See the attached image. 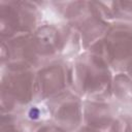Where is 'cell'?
Wrapping results in <instances>:
<instances>
[{
    "label": "cell",
    "instance_id": "2e32d148",
    "mask_svg": "<svg viewBox=\"0 0 132 132\" xmlns=\"http://www.w3.org/2000/svg\"><path fill=\"white\" fill-rule=\"evenodd\" d=\"M117 120H118V119H117ZM74 132H117V121H116L113 127H112L109 131H101V130H97V129L88 127V126H86V125L82 124V125H81L76 131H74Z\"/></svg>",
    "mask_w": 132,
    "mask_h": 132
},
{
    "label": "cell",
    "instance_id": "5b68a950",
    "mask_svg": "<svg viewBox=\"0 0 132 132\" xmlns=\"http://www.w3.org/2000/svg\"><path fill=\"white\" fill-rule=\"evenodd\" d=\"M66 23L78 32L84 51L98 44L112 24L107 20L101 1H78Z\"/></svg>",
    "mask_w": 132,
    "mask_h": 132
},
{
    "label": "cell",
    "instance_id": "8fae6325",
    "mask_svg": "<svg viewBox=\"0 0 132 132\" xmlns=\"http://www.w3.org/2000/svg\"><path fill=\"white\" fill-rule=\"evenodd\" d=\"M21 119L33 130L52 120L50 108L45 101H35L18 113Z\"/></svg>",
    "mask_w": 132,
    "mask_h": 132
},
{
    "label": "cell",
    "instance_id": "277c9868",
    "mask_svg": "<svg viewBox=\"0 0 132 132\" xmlns=\"http://www.w3.org/2000/svg\"><path fill=\"white\" fill-rule=\"evenodd\" d=\"M43 23L41 8L30 0L0 1V39L33 34Z\"/></svg>",
    "mask_w": 132,
    "mask_h": 132
},
{
    "label": "cell",
    "instance_id": "7a4b0ae2",
    "mask_svg": "<svg viewBox=\"0 0 132 132\" xmlns=\"http://www.w3.org/2000/svg\"><path fill=\"white\" fill-rule=\"evenodd\" d=\"M32 37L43 64L57 59L73 61L84 52L78 32L64 22H43Z\"/></svg>",
    "mask_w": 132,
    "mask_h": 132
},
{
    "label": "cell",
    "instance_id": "e0dca14e",
    "mask_svg": "<svg viewBox=\"0 0 132 132\" xmlns=\"http://www.w3.org/2000/svg\"><path fill=\"white\" fill-rule=\"evenodd\" d=\"M126 72L132 77V61H131V63H130V65L128 66V68H127V70H126Z\"/></svg>",
    "mask_w": 132,
    "mask_h": 132
},
{
    "label": "cell",
    "instance_id": "6da1fadb",
    "mask_svg": "<svg viewBox=\"0 0 132 132\" xmlns=\"http://www.w3.org/2000/svg\"><path fill=\"white\" fill-rule=\"evenodd\" d=\"M72 91L84 101L111 100L114 72L99 55L84 51L71 61Z\"/></svg>",
    "mask_w": 132,
    "mask_h": 132
},
{
    "label": "cell",
    "instance_id": "9c48e42d",
    "mask_svg": "<svg viewBox=\"0 0 132 132\" xmlns=\"http://www.w3.org/2000/svg\"><path fill=\"white\" fill-rule=\"evenodd\" d=\"M55 125L68 132L76 131L82 125L84 100L72 90L45 101Z\"/></svg>",
    "mask_w": 132,
    "mask_h": 132
},
{
    "label": "cell",
    "instance_id": "8992f818",
    "mask_svg": "<svg viewBox=\"0 0 132 132\" xmlns=\"http://www.w3.org/2000/svg\"><path fill=\"white\" fill-rule=\"evenodd\" d=\"M89 52L101 56L114 73L126 72L132 61V23H112L103 39Z\"/></svg>",
    "mask_w": 132,
    "mask_h": 132
},
{
    "label": "cell",
    "instance_id": "30bf717a",
    "mask_svg": "<svg viewBox=\"0 0 132 132\" xmlns=\"http://www.w3.org/2000/svg\"><path fill=\"white\" fill-rule=\"evenodd\" d=\"M120 104L111 100H86L82 108V124L101 131H109L120 113Z\"/></svg>",
    "mask_w": 132,
    "mask_h": 132
},
{
    "label": "cell",
    "instance_id": "5bb4252c",
    "mask_svg": "<svg viewBox=\"0 0 132 132\" xmlns=\"http://www.w3.org/2000/svg\"><path fill=\"white\" fill-rule=\"evenodd\" d=\"M29 127L18 113H1L0 114V132H32Z\"/></svg>",
    "mask_w": 132,
    "mask_h": 132
},
{
    "label": "cell",
    "instance_id": "52a82bcc",
    "mask_svg": "<svg viewBox=\"0 0 132 132\" xmlns=\"http://www.w3.org/2000/svg\"><path fill=\"white\" fill-rule=\"evenodd\" d=\"M69 90H72L71 61L53 60L36 70L35 101H47Z\"/></svg>",
    "mask_w": 132,
    "mask_h": 132
},
{
    "label": "cell",
    "instance_id": "3957f363",
    "mask_svg": "<svg viewBox=\"0 0 132 132\" xmlns=\"http://www.w3.org/2000/svg\"><path fill=\"white\" fill-rule=\"evenodd\" d=\"M36 99V70L1 69V113H19Z\"/></svg>",
    "mask_w": 132,
    "mask_h": 132
},
{
    "label": "cell",
    "instance_id": "4fadbf2b",
    "mask_svg": "<svg viewBox=\"0 0 132 132\" xmlns=\"http://www.w3.org/2000/svg\"><path fill=\"white\" fill-rule=\"evenodd\" d=\"M112 23H132V0L106 1Z\"/></svg>",
    "mask_w": 132,
    "mask_h": 132
},
{
    "label": "cell",
    "instance_id": "9a60e30c",
    "mask_svg": "<svg viewBox=\"0 0 132 132\" xmlns=\"http://www.w3.org/2000/svg\"><path fill=\"white\" fill-rule=\"evenodd\" d=\"M32 132H68L66 130H64L63 128L55 125L54 123L50 122L46 124H43L37 128H35Z\"/></svg>",
    "mask_w": 132,
    "mask_h": 132
},
{
    "label": "cell",
    "instance_id": "7c38bea8",
    "mask_svg": "<svg viewBox=\"0 0 132 132\" xmlns=\"http://www.w3.org/2000/svg\"><path fill=\"white\" fill-rule=\"evenodd\" d=\"M112 99L120 105L132 106V77L127 72L114 73Z\"/></svg>",
    "mask_w": 132,
    "mask_h": 132
},
{
    "label": "cell",
    "instance_id": "ba28073f",
    "mask_svg": "<svg viewBox=\"0 0 132 132\" xmlns=\"http://www.w3.org/2000/svg\"><path fill=\"white\" fill-rule=\"evenodd\" d=\"M43 65L33 41L32 34L15 36L1 40V69H33Z\"/></svg>",
    "mask_w": 132,
    "mask_h": 132
}]
</instances>
